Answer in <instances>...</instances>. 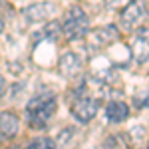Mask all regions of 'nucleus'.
<instances>
[{"instance_id":"nucleus-1","label":"nucleus","mask_w":149,"mask_h":149,"mask_svg":"<svg viewBox=\"0 0 149 149\" xmlns=\"http://www.w3.org/2000/svg\"><path fill=\"white\" fill-rule=\"evenodd\" d=\"M56 107H58V102L54 97V93L36 95L26 105V121L34 129H42V127H46L50 117L56 113Z\"/></svg>"},{"instance_id":"nucleus-2","label":"nucleus","mask_w":149,"mask_h":149,"mask_svg":"<svg viewBox=\"0 0 149 149\" xmlns=\"http://www.w3.org/2000/svg\"><path fill=\"white\" fill-rule=\"evenodd\" d=\"M62 32L68 40H80L86 38L90 32V16L86 10H81V6H72L66 14V20L62 24Z\"/></svg>"},{"instance_id":"nucleus-3","label":"nucleus","mask_w":149,"mask_h":149,"mask_svg":"<svg viewBox=\"0 0 149 149\" xmlns=\"http://www.w3.org/2000/svg\"><path fill=\"white\" fill-rule=\"evenodd\" d=\"M117 38H119V28H117V26H113V24L100 26V28H95L93 32H90L88 50H90V52H97V50H102V48L113 44Z\"/></svg>"},{"instance_id":"nucleus-4","label":"nucleus","mask_w":149,"mask_h":149,"mask_svg":"<svg viewBox=\"0 0 149 149\" xmlns=\"http://www.w3.org/2000/svg\"><path fill=\"white\" fill-rule=\"evenodd\" d=\"M145 18H147V4H145L143 0H133V2H129L125 8L121 10V14H119V22H121V26L127 28V30L137 28Z\"/></svg>"},{"instance_id":"nucleus-5","label":"nucleus","mask_w":149,"mask_h":149,"mask_svg":"<svg viewBox=\"0 0 149 149\" xmlns=\"http://www.w3.org/2000/svg\"><path fill=\"white\" fill-rule=\"evenodd\" d=\"M97 109H100V102L95 97H90V95H81L72 103V115L80 123H90L95 117Z\"/></svg>"},{"instance_id":"nucleus-6","label":"nucleus","mask_w":149,"mask_h":149,"mask_svg":"<svg viewBox=\"0 0 149 149\" xmlns=\"http://www.w3.org/2000/svg\"><path fill=\"white\" fill-rule=\"evenodd\" d=\"M131 56L137 64H145L149 60V26H137L131 40Z\"/></svg>"},{"instance_id":"nucleus-7","label":"nucleus","mask_w":149,"mask_h":149,"mask_svg":"<svg viewBox=\"0 0 149 149\" xmlns=\"http://www.w3.org/2000/svg\"><path fill=\"white\" fill-rule=\"evenodd\" d=\"M54 12H56V4L54 2H34V4L22 8V16L28 22H44Z\"/></svg>"},{"instance_id":"nucleus-8","label":"nucleus","mask_w":149,"mask_h":149,"mask_svg":"<svg viewBox=\"0 0 149 149\" xmlns=\"http://www.w3.org/2000/svg\"><path fill=\"white\" fill-rule=\"evenodd\" d=\"M81 68H84V60L74 52H66L64 56L60 58L58 62V72L64 76V78H76L80 76Z\"/></svg>"},{"instance_id":"nucleus-9","label":"nucleus","mask_w":149,"mask_h":149,"mask_svg":"<svg viewBox=\"0 0 149 149\" xmlns=\"http://www.w3.org/2000/svg\"><path fill=\"white\" fill-rule=\"evenodd\" d=\"M20 129V119L14 111H2L0 113V135L12 139Z\"/></svg>"},{"instance_id":"nucleus-10","label":"nucleus","mask_w":149,"mask_h":149,"mask_svg":"<svg viewBox=\"0 0 149 149\" xmlns=\"http://www.w3.org/2000/svg\"><path fill=\"white\" fill-rule=\"evenodd\" d=\"M127 115H129V107H127L123 102H109L107 107H105V117H107V121H111V123H121V121H125Z\"/></svg>"},{"instance_id":"nucleus-11","label":"nucleus","mask_w":149,"mask_h":149,"mask_svg":"<svg viewBox=\"0 0 149 149\" xmlns=\"http://www.w3.org/2000/svg\"><path fill=\"white\" fill-rule=\"evenodd\" d=\"M62 34V24L58 22V20H52V22H48L44 26V30H40V36H42V40H50V42H56L58 38Z\"/></svg>"},{"instance_id":"nucleus-12","label":"nucleus","mask_w":149,"mask_h":149,"mask_svg":"<svg viewBox=\"0 0 149 149\" xmlns=\"http://www.w3.org/2000/svg\"><path fill=\"white\" fill-rule=\"evenodd\" d=\"M26 149H58L56 147V141L50 137H36Z\"/></svg>"},{"instance_id":"nucleus-13","label":"nucleus","mask_w":149,"mask_h":149,"mask_svg":"<svg viewBox=\"0 0 149 149\" xmlns=\"http://www.w3.org/2000/svg\"><path fill=\"white\" fill-rule=\"evenodd\" d=\"M123 135H111V137L105 139L103 143V149H125V141H123Z\"/></svg>"},{"instance_id":"nucleus-14","label":"nucleus","mask_w":149,"mask_h":149,"mask_svg":"<svg viewBox=\"0 0 149 149\" xmlns=\"http://www.w3.org/2000/svg\"><path fill=\"white\" fill-rule=\"evenodd\" d=\"M135 107H149V92H141L135 95Z\"/></svg>"},{"instance_id":"nucleus-15","label":"nucleus","mask_w":149,"mask_h":149,"mask_svg":"<svg viewBox=\"0 0 149 149\" xmlns=\"http://www.w3.org/2000/svg\"><path fill=\"white\" fill-rule=\"evenodd\" d=\"M70 135H74V129H64V131H60V133H58V143H60V145H66V143H68L70 141Z\"/></svg>"},{"instance_id":"nucleus-16","label":"nucleus","mask_w":149,"mask_h":149,"mask_svg":"<svg viewBox=\"0 0 149 149\" xmlns=\"http://www.w3.org/2000/svg\"><path fill=\"white\" fill-rule=\"evenodd\" d=\"M4 92H6V80H4V76L0 74V97L4 95Z\"/></svg>"},{"instance_id":"nucleus-17","label":"nucleus","mask_w":149,"mask_h":149,"mask_svg":"<svg viewBox=\"0 0 149 149\" xmlns=\"http://www.w3.org/2000/svg\"><path fill=\"white\" fill-rule=\"evenodd\" d=\"M2 30H4V18L0 16V34H2Z\"/></svg>"},{"instance_id":"nucleus-18","label":"nucleus","mask_w":149,"mask_h":149,"mask_svg":"<svg viewBox=\"0 0 149 149\" xmlns=\"http://www.w3.org/2000/svg\"><path fill=\"white\" fill-rule=\"evenodd\" d=\"M147 149H149V143H147Z\"/></svg>"}]
</instances>
